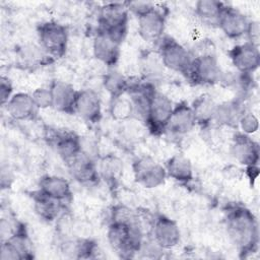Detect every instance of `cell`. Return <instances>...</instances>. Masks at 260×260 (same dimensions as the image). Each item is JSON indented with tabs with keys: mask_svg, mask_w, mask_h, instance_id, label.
Returning <instances> with one entry per match:
<instances>
[{
	"mask_svg": "<svg viewBox=\"0 0 260 260\" xmlns=\"http://www.w3.org/2000/svg\"><path fill=\"white\" fill-rule=\"evenodd\" d=\"M228 236L241 257L256 252L259 244V225L254 213L240 204L229 205L224 211Z\"/></svg>",
	"mask_w": 260,
	"mask_h": 260,
	"instance_id": "6da1fadb",
	"label": "cell"
},
{
	"mask_svg": "<svg viewBox=\"0 0 260 260\" xmlns=\"http://www.w3.org/2000/svg\"><path fill=\"white\" fill-rule=\"evenodd\" d=\"M143 229L141 225H128L111 222L107 229V239L111 248L122 258H132L143 242Z\"/></svg>",
	"mask_w": 260,
	"mask_h": 260,
	"instance_id": "7a4b0ae2",
	"label": "cell"
},
{
	"mask_svg": "<svg viewBox=\"0 0 260 260\" xmlns=\"http://www.w3.org/2000/svg\"><path fill=\"white\" fill-rule=\"evenodd\" d=\"M99 28L118 44L122 45L128 34L129 10L126 2L104 4L99 11Z\"/></svg>",
	"mask_w": 260,
	"mask_h": 260,
	"instance_id": "3957f363",
	"label": "cell"
},
{
	"mask_svg": "<svg viewBox=\"0 0 260 260\" xmlns=\"http://www.w3.org/2000/svg\"><path fill=\"white\" fill-rule=\"evenodd\" d=\"M40 48L50 58H62L68 49L69 32L67 27L55 20H47L37 27Z\"/></svg>",
	"mask_w": 260,
	"mask_h": 260,
	"instance_id": "277c9868",
	"label": "cell"
},
{
	"mask_svg": "<svg viewBox=\"0 0 260 260\" xmlns=\"http://www.w3.org/2000/svg\"><path fill=\"white\" fill-rule=\"evenodd\" d=\"M157 45V55L164 67L188 76L193 55L181 43L170 36H164Z\"/></svg>",
	"mask_w": 260,
	"mask_h": 260,
	"instance_id": "5b68a950",
	"label": "cell"
},
{
	"mask_svg": "<svg viewBox=\"0 0 260 260\" xmlns=\"http://www.w3.org/2000/svg\"><path fill=\"white\" fill-rule=\"evenodd\" d=\"M223 75L215 55L202 53L193 57L187 78L197 85H214L222 81Z\"/></svg>",
	"mask_w": 260,
	"mask_h": 260,
	"instance_id": "8992f818",
	"label": "cell"
},
{
	"mask_svg": "<svg viewBox=\"0 0 260 260\" xmlns=\"http://www.w3.org/2000/svg\"><path fill=\"white\" fill-rule=\"evenodd\" d=\"M34 258L32 245L25 225L16 221L11 234L1 242V260H22Z\"/></svg>",
	"mask_w": 260,
	"mask_h": 260,
	"instance_id": "52a82bcc",
	"label": "cell"
},
{
	"mask_svg": "<svg viewBox=\"0 0 260 260\" xmlns=\"http://www.w3.org/2000/svg\"><path fill=\"white\" fill-rule=\"evenodd\" d=\"M132 173L135 182L145 189H154L165 184L168 176L165 166L150 155H141L133 160Z\"/></svg>",
	"mask_w": 260,
	"mask_h": 260,
	"instance_id": "ba28073f",
	"label": "cell"
},
{
	"mask_svg": "<svg viewBox=\"0 0 260 260\" xmlns=\"http://www.w3.org/2000/svg\"><path fill=\"white\" fill-rule=\"evenodd\" d=\"M174 106L175 105L168 95L156 90L150 101L148 116L145 123L146 129L153 135H161L165 133Z\"/></svg>",
	"mask_w": 260,
	"mask_h": 260,
	"instance_id": "9c48e42d",
	"label": "cell"
},
{
	"mask_svg": "<svg viewBox=\"0 0 260 260\" xmlns=\"http://www.w3.org/2000/svg\"><path fill=\"white\" fill-rule=\"evenodd\" d=\"M149 234L151 239L165 251L175 248L181 241L179 224L165 214H157L152 218Z\"/></svg>",
	"mask_w": 260,
	"mask_h": 260,
	"instance_id": "30bf717a",
	"label": "cell"
},
{
	"mask_svg": "<svg viewBox=\"0 0 260 260\" xmlns=\"http://www.w3.org/2000/svg\"><path fill=\"white\" fill-rule=\"evenodd\" d=\"M230 152L232 157L240 165L250 168L258 167L260 159V148L250 135L237 132L232 139Z\"/></svg>",
	"mask_w": 260,
	"mask_h": 260,
	"instance_id": "8fae6325",
	"label": "cell"
},
{
	"mask_svg": "<svg viewBox=\"0 0 260 260\" xmlns=\"http://www.w3.org/2000/svg\"><path fill=\"white\" fill-rule=\"evenodd\" d=\"M228 54L238 73L251 75L259 68L260 52L258 46L245 42L231 48Z\"/></svg>",
	"mask_w": 260,
	"mask_h": 260,
	"instance_id": "7c38bea8",
	"label": "cell"
},
{
	"mask_svg": "<svg viewBox=\"0 0 260 260\" xmlns=\"http://www.w3.org/2000/svg\"><path fill=\"white\" fill-rule=\"evenodd\" d=\"M74 114L87 123H99L103 117L102 101L99 93L90 88L78 89L74 104Z\"/></svg>",
	"mask_w": 260,
	"mask_h": 260,
	"instance_id": "4fadbf2b",
	"label": "cell"
},
{
	"mask_svg": "<svg viewBox=\"0 0 260 260\" xmlns=\"http://www.w3.org/2000/svg\"><path fill=\"white\" fill-rule=\"evenodd\" d=\"M138 35L147 42L157 44L165 36L166 17L155 6L146 13L137 17Z\"/></svg>",
	"mask_w": 260,
	"mask_h": 260,
	"instance_id": "5bb4252c",
	"label": "cell"
},
{
	"mask_svg": "<svg viewBox=\"0 0 260 260\" xmlns=\"http://www.w3.org/2000/svg\"><path fill=\"white\" fill-rule=\"evenodd\" d=\"M49 140L55 147L58 155L66 165L70 164L82 153L80 137L73 132L66 130H54L49 135Z\"/></svg>",
	"mask_w": 260,
	"mask_h": 260,
	"instance_id": "9a60e30c",
	"label": "cell"
},
{
	"mask_svg": "<svg viewBox=\"0 0 260 260\" xmlns=\"http://www.w3.org/2000/svg\"><path fill=\"white\" fill-rule=\"evenodd\" d=\"M91 50L93 57L109 68L117 65L121 55V45L100 29L93 37Z\"/></svg>",
	"mask_w": 260,
	"mask_h": 260,
	"instance_id": "2e32d148",
	"label": "cell"
},
{
	"mask_svg": "<svg viewBox=\"0 0 260 260\" xmlns=\"http://www.w3.org/2000/svg\"><path fill=\"white\" fill-rule=\"evenodd\" d=\"M249 22L250 19L243 12L225 5L218 22V27L229 39L238 40L246 36Z\"/></svg>",
	"mask_w": 260,
	"mask_h": 260,
	"instance_id": "e0dca14e",
	"label": "cell"
},
{
	"mask_svg": "<svg viewBox=\"0 0 260 260\" xmlns=\"http://www.w3.org/2000/svg\"><path fill=\"white\" fill-rule=\"evenodd\" d=\"M72 178L83 186H94L100 181V175L98 171V165L92 157L84 154H79L75 159L67 165Z\"/></svg>",
	"mask_w": 260,
	"mask_h": 260,
	"instance_id": "ac0fdd59",
	"label": "cell"
},
{
	"mask_svg": "<svg viewBox=\"0 0 260 260\" xmlns=\"http://www.w3.org/2000/svg\"><path fill=\"white\" fill-rule=\"evenodd\" d=\"M49 87L53 99L52 109L62 114H74V104L78 89H75L71 83L59 79L53 80Z\"/></svg>",
	"mask_w": 260,
	"mask_h": 260,
	"instance_id": "d6986e66",
	"label": "cell"
},
{
	"mask_svg": "<svg viewBox=\"0 0 260 260\" xmlns=\"http://www.w3.org/2000/svg\"><path fill=\"white\" fill-rule=\"evenodd\" d=\"M196 122L191 106L186 101H181L174 106L166 132L173 135H185L193 130Z\"/></svg>",
	"mask_w": 260,
	"mask_h": 260,
	"instance_id": "ffe728a7",
	"label": "cell"
},
{
	"mask_svg": "<svg viewBox=\"0 0 260 260\" xmlns=\"http://www.w3.org/2000/svg\"><path fill=\"white\" fill-rule=\"evenodd\" d=\"M5 109L11 119L15 121H30L37 117L36 107L31 94L27 92H16L5 105Z\"/></svg>",
	"mask_w": 260,
	"mask_h": 260,
	"instance_id": "44dd1931",
	"label": "cell"
},
{
	"mask_svg": "<svg viewBox=\"0 0 260 260\" xmlns=\"http://www.w3.org/2000/svg\"><path fill=\"white\" fill-rule=\"evenodd\" d=\"M98 171L101 180H103L111 189L118 188L123 176L124 165L122 159L113 153H108L100 157Z\"/></svg>",
	"mask_w": 260,
	"mask_h": 260,
	"instance_id": "7402d4cb",
	"label": "cell"
},
{
	"mask_svg": "<svg viewBox=\"0 0 260 260\" xmlns=\"http://www.w3.org/2000/svg\"><path fill=\"white\" fill-rule=\"evenodd\" d=\"M39 190L51 198L63 203L72 197L70 183L67 179L56 175H45L39 180Z\"/></svg>",
	"mask_w": 260,
	"mask_h": 260,
	"instance_id": "603a6c76",
	"label": "cell"
},
{
	"mask_svg": "<svg viewBox=\"0 0 260 260\" xmlns=\"http://www.w3.org/2000/svg\"><path fill=\"white\" fill-rule=\"evenodd\" d=\"M32 205L36 214L46 222L57 220L60 216L64 203L41 192L39 189L31 193Z\"/></svg>",
	"mask_w": 260,
	"mask_h": 260,
	"instance_id": "cb8c5ba5",
	"label": "cell"
},
{
	"mask_svg": "<svg viewBox=\"0 0 260 260\" xmlns=\"http://www.w3.org/2000/svg\"><path fill=\"white\" fill-rule=\"evenodd\" d=\"M167 176L180 184H189L194 179L191 160L182 153L170 156L165 162Z\"/></svg>",
	"mask_w": 260,
	"mask_h": 260,
	"instance_id": "d4e9b609",
	"label": "cell"
},
{
	"mask_svg": "<svg viewBox=\"0 0 260 260\" xmlns=\"http://www.w3.org/2000/svg\"><path fill=\"white\" fill-rule=\"evenodd\" d=\"M98 252V246L89 238L76 237L66 239L61 244V253L71 259H88L93 258Z\"/></svg>",
	"mask_w": 260,
	"mask_h": 260,
	"instance_id": "484cf974",
	"label": "cell"
},
{
	"mask_svg": "<svg viewBox=\"0 0 260 260\" xmlns=\"http://www.w3.org/2000/svg\"><path fill=\"white\" fill-rule=\"evenodd\" d=\"M190 106L195 118L196 125L205 128L213 123L217 103L210 94L201 93L190 104Z\"/></svg>",
	"mask_w": 260,
	"mask_h": 260,
	"instance_id": "4316f807",
	"label": "cell"
},
{
	"mask_svg": "<svg viewBox=\"0 0 260 260\" xmlns=\"http://www.w3.org/2000/svg\"><path fill=\"white\" fill-rule=\"evenodd\" d=\"M225 3L217 0H199L195 3V14L205 25L217 26Z\"/></svg>",
	"mask_w": 260,
	"mask_h": 260,
	"instance_id": "83f0119b",
	"label": "cell"
},
{
	"mask_svg": "<svg viewBox=\"0 0 260 260\" xmlns=\"http://www.w3.org/2000/svg\"><path fill=\"white\" fill-rule=\"evenodd\" d=\"M244 111L239 101H230L218 104L215 109L213 123L217 126L237 127L239 118Z\"/></svg>",
	"mask_w": 260,
	"mask_h": 260,
	"instance_id": "f1b7e54d",
	"label": "cell"
},
{
	"mask_svg": "<svg viewBox=\"0 0 260 260\" xmlns=\"http://www.w3.org/2000/svg\"><path fill=\"white\" fill-rule=\"evenodd\" d=\"M102 83L111 99L125 94L129 87V79L114 68H110V70L104 74Z\"/></svg>",
	"mask_w": 260,
	"mask_h": 260,
	"instance_id": "f546056e",
	"label": "cell"
},
{
	"mask_svg": "<svg viewBox=\"0 0 260 260\" xmlns=\"http://www.w3.org/2000/svg\"><path fill=\"white\" fill-rule=\"evenodd\" d=\"M125 94L111 99L110 115L115 121L118 122H126L128 120L134 119L132 103L129 96H125Z\"/></svg>",
	"mask_w": 260,
	"mask_h": 260,
	"instance_id": "4dcf8cb0",
	"label": "cell"
},
{
	"mask_svg": "<svg viewBox=\"0 0 260 260\" xmlns=\"http://www.w3.org/2000/svg\"><path fill=\"white\" fill-rule=\"evenodd\" d=\"M110 221L128 225L139 224L142 226L138 212L124 203H118L112 207L110 211Z\"/></svg>",
	"mask_w": 260,
	"mask_h": 260,
	"instance_id": "1f68e13d",
	"label": "cell"
},
{
	"mask_svg": "<svg viewBox=\"0 0 260 260\" xmlns=\"http://www.w3.org/2000/svg\"><path fill=\"white\" fill-rule=\"evenodd\" d=\"M237 127L240 128V132L251 136L259 129V119L252 111L244 109L239 118Z\"/></svg>",
	"mask_w": 260,
	"mask_h": 260,
	"instance_id": "d6a6232c",
	"label": "cell"
},
{
	"mask_svg": "<svg viewBox=\"0 0 260 260\" xmlns=\"http://www.w3.org/2000/svg\"><path fill=\"white\" fill-rule=\"evenodd\" d=\"M32 101L39 110H46L52 108L53 99L50 87L41 86L36 88L31 93Z\"/></svg>",
	"mask_w": 260,
	"mask_h": 260,
	"instance_id": "836d02e7",
	"label": "cell"
},
{
	"mask_svg": "<svg viewBox=\"0 0 260 260\" xmlns=\"http://www.w3.org/2000/svg\"><path fill=\"white\" fill-rule=\"evenodd\" d=\"M13 95V86L10 79L4 75L0 79V100L2 107L8 103L10 98Z\"/></svg>",
	"mask_w": 260,
	"mask_h": 260,
	"instance_id": "e575fe53",
	"label": "cell"
},
{
	"mask_svg": "<svg viewBox=\"0 0 260 260\" xmlns=\"http://www.w3.org/2000/svg\"><path fill=\"white\" fill-rule=\"evenodd\" d=\"M128 10L132 12L136 17L146 13L147 11L151 10L154 5L150 2H143V1H133V2H126Z\"/></svg>",
	"mask_w": 260,
	"mask_h": 260,
	"instance_id": "d590c367",
	"label": "cell"
},
{
	"mask_svg": "<svg viewBox=\"0 0 260 260\" xmlns=\"http://www.w3.org/2000/svg\"><path fill=\"white\" fill-rule=\"evenodd\" d=\"M246 36L248 38L247 42L259 47V42H260V24H259V21L250 20Z\"/></svg>",
	"mask_w": 260,
	"mask_h": 260,
	"instance_id": "8d00e7d4",
	"label": "cell"
},
{
	"mask_svg": "<svg viewBox=\"0 0 260 260\" xmlns=\"http://www.w3.org/2000/svg\"><path fill=\"white\" fill-rule=\"evenodd\" d=\"M12 175L8 168V166L2 165L1 166V187L2 189L9 188L12 183Z\"/></svg>",
	"mask_w": 260,
	"mask_h": 260,
	"instance_id": "74e56055",
	"label": "cell"
}]
</instances>
